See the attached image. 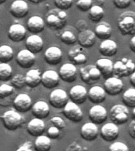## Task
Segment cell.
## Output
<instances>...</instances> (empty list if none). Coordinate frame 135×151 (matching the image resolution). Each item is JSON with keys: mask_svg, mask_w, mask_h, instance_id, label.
<instances>
[{"mask_svg": "<svg viewBox=\"0 0 135 151\" xmlns=\"http://www.w3.org/2000/svg\"><path fill=\"white\" fill-rule=\"evenodd\" d=\"M117 25L121 34L124 35H135V12L126 11L120 14Z\"/></svg>", "mask_w": 135, "mask_h": 151, "instance_id": "cell-1", "label": "cell"}, {"mask_svg": "<svg viewBox=\"0 0 135 151\" xmlns=\"http://www.w3.org/2000/svg\"><path fill=\"white\" fill-rule=\"evenodd\" d=\"M67 14L63 9L59 8L52 9L46 17V23L49 28L54 30H59L65 27L67 23Z\"/></svg>", "mask_w": 135, "mask_h": 151, "instance_id": "cell-2", "label": "cell"}, {"mask_svg": "<svg viewBox=\"0 0 135 151\" xmlns=\"http://www.w3.org/2000/svg\"><path fill=\"white\" fill-rule=\"evenodd\" d=\"M135 71V63L130 58H123L114 63L113 76L118 78L130 76Z\"/></svg>", "mask_w": 135, "mask_h": 151, "instance_id": "cell-3", "label": "cell"}, {"mask_svg": "<svg viewBox=\"0 0 135 151\" xmlns=\"http://www.w3.org/2000/svg\"><path fill=\"white\" fill-rule=\"evenodd\" d=\"M2 122L4 127L9 131H15L23 123V117L16 109H9L3 113L1 116Z\"/></svg>", "mask_w": 135, "mask_h": 151, "instance_id": "cell-4", "label": "cell"}, {"mask_svg": "<svg viewBox=\"0 0 135 151\" xmlns=\"http://www.w3.org/2000/svg\"><path fill=\"white\" fill-rule=\"evenodd\" d=\"M110 118L111 122L117 125L123 124L129 120V110L128 107L125 105L117 104L111 107L110 110Z\"/></svg>", "mask_w": 135, "mask_h": 151, "instance_id": "cell-5", "label": "cell"}, {"mask_svg": "<svg viewBox=\"0 0 135 151\" xmlns=\"http://www.w3.org/2000/svg\"><path fill=\"white\" fill-rule=\"evenodd\" d=\"M80 76L83 82L89 85L95 83L102 76L96 65H89L81 68Z\"/></svg>", "mask_w": 135, "mask_h": 151, "instance_id": "cell-6", "label": "cell"}, {"mask_svg": "<svg viewBox=\"0 0 135 151\" xmlns=\"http://www.w3.org/2000/svg\"><path fill=\"white\" fill-rule=\"evenodd\" d=\"M63 114L69 120L78 123L81 121L84 116L81 109L78 106V104L73 101H68L63 107Z\"/></svg>", "mask_w": 135, "mask_h": 151, "instance_id": "cell-7", "label": "cell"}, {"mask_svg": "<svg viewBox=\"0 0 135 151\" xmlns=\"http://www.w3.org/2000/svg\"><path fill=\"white\" fill-rule=\"evenodd\" d=\"M50 104L55 109H63L69 101V95L66 91L60 88L54 89L49 96Z\"/></svg>", "mask_w": 135, "mask_h": 151, "instance_id": "cell-8", "label": "cell"}, {"mask_svg": "<svg viewBox=\"0 0 135 151\" xmlns=\"http://www.w3.org/2000/svg\"><path fill=\"white\" fill-rule=\"evenodd\" d=\"M123 81L121 80V78L116 77V76H110L107 78L104 83V88L107 94L111 96H115L118 95L123 91Z\"/></svg>", "mask_w": 135, "mask_h": 151, "instance_id": "cell-9", "label": "cell"}, {"mask_svg": "<svg viewBox=\"0 0 135 151\" xmlns=\"http://www.w3.org/2000/svg\"><path fill=\"white\" fill-rule=\"evenodd\" d=\"M86 48L80 44L72 47L68 53L70 61L74 65H83L88 61V53Z\"/></svg>", "mask_w": 135, "mask_h": 151, "instance_id": "cell-10", "label": "cell"}, {"mask_svg": "<svg viewBox=\"0 0 135 151\" xmlns=\"http://www.w3.org/2000/svg\"><path fill=\"white\" fill-rule=\"evenodd\" d=\"M14 108L19 113H26L30 110L33 106V100L28 94L21 93L15 97L13 101Z\"/></svg>", "mask_w": 135, "mask_h": 151, "instance_id": "cell-11", "label": "cell"}, {"mask_svg": "<svg viewBox=\"0 0 135 151\" xmlns=\"http://www.w3.org/2000/svg\"><path fill=\"white\" fill-rule=\"evenodd\" d=\"M89 117L91 121L97 124H101L107 118V111L104 106L96 104L89 111Z\"/></svg>", "mask_w": 135, "mask_h": 151, "instance_id": "cell-12", "label": "cell"}, {"mask_svg": "<svg viewBox=\"0 0 135 151\" xmlns=\"http://www.w3.org/2000/svg\"><path fill=\"white\" fill-rule=\"evenodd\" d=\"M16 61L21 68H29L35 63V54L27 48L21 50L17 54Z\"/></svg>", "mask_w": 135, "mask_h": 151, "instance_id": "cell-13", "label": "cell"}, {"mask_svg": "<svg viewBox=\"0 0 135 151\" xmlns=\"http://www.w3.org/2000/svg\"><path fill=\"white\" fill-rule=\"evenodd\" d=\"M78 70L74 64L65 63L59 68V76L62 80L66 83H73L77 78Z\"/></svg>", "mask_w": 135, "mask_h": 151, "instance_id": "cell-14", "label": "cell"}, {"mask_svg": "<svg viewBox=\"0 0 135 151\" xmlns=\"http://www.w3.org/2000/svg\"><path fill=\"white\" fill-rule=\"evenodd\" d=\"M99 134L102 139L106 142H113L118 137L119 129L115 123H107L102 126Z\"/></svg>", "mask_w": 135, "mask_h": 151, "instance_id": "cell-15", "label": "cell"}, {"mask_svg": "<svg viewBox=\"0 0 135 151\" xmlns=\"http://www.w3.org/2000/svg\"><path fill=\"white\" fill-rule=\"evenodd\" d=\"M81 136L85 141H94L99 135V128L97 124L93 122L85 123L81 128Z\"/></svg>", "mask_w": 135, "mask_h": 151, "instance_id": "cell-16", "label": "cell"}, {"mask_svg": "<svg viewBox=\"0 0 135 151\" xmlns=\"http://www.w3.org/2000/svg\"><path fill=\"white\" fill-rule=\"evenodd\" d=\"M59 80L60 76L59 73L54 70L45 71L41 76V83L47 89H52L56 87L59 84Z\"/></svg>", "mask_w": 135, "mask_h": 151, "instance_id": "cell-17", "label": "cell"}, {"mask_svg": "<svg viewBox=\"0 0 135 151\" xmlns=\"http://www.w3.org/2000/svg\"><path fill=\"white\" fill-rule=\"evenodd\" d=\"M69 97L71 101L80 105L84 103L88 99V91L82 85H75L70 90Z\"/></svg>", "mask_w": 135, "mask_h": 151, "instance_id": "cell-18", "label": "cell"}, {"mask_svg": "<svg viewBox=\"0 0 135 151\" xmlns=\"http://www.w3.org/2000/svg\"><path fill=\"white\" fill-rule=\"evenodd\" d=\"M28 5L25 0H15L9 7L10 14L16 18H23L28 13Z\"/></svg>", "mask_w": 135, "mask_h": 151, "instance_id": "cell-19", "label": "cell"}, {"mask_svg": "<svg viewBox=\"0 0 135 151\" xmlns=\"http://www.w3.org/2000/svg\"><path fill=\"white\" fill-rule=\"evenodd\" d=\"M44 59L46 62L52 65H58L62 59V52L61 49L55 46L48 47L44 52Z\"/></svg>", "mask_w": 135, "mask_h": 151, "instance_id": "cell-20", "label": "cell"}, {"mask_svg": "<svg viewBox=\"0 0 135 151\" xmlns=\"http://www.w3.org/2000/svg\"><path fill=\"white\" fill-rule=\"evenodd\" d=\"M27 30L21 24H13L8 30V36L9 40L14 42H21L26 37Z\"/></svg>", "mask_w": 135, "mask_h": 151, "instance_id": "cell-21", "label": "cell"}, {"mask_svg": "<svg viewBox=\"0 0 135 151\" xmlns=\"http://www.w3.org/2000/svg\"><path fill=\"white\" fill-rule=\"evenodd\" d=\"M45 128L46 126L44 121L40 118H33L27 124V132L32 136L37 137L42 134L45 132Z\"/></svg>", "mask_w": 135, "mask_h": 151, "instance_id": "cell-22", "label": "cell"}, {"mask_svg": "<svg viewBox=\"0 0 135 151\" xmlns=\"http://www.w3.org/2000/svg\"><path fill=\"white\" fill-rule=\"evenodd\" d=\"M97 36L94 32L89 29H85L81 31L78 37V43L85 48H89L92 47L96 42Z\"/></svg>", "mask_w": 135, "mask_h": 151, "instance_id": "cell-23", "label": "cell"}, {"mask_svg": "<svg viewBox=\"0 0 135 151\" xmlns=\"http://www.w3.org/2000/svg\"><path fill=\"white\" fill-rule=\"evenodd\" d=\"M107 93L104 87L100 86H93L88 91V99L92 103L99 104L105 101Z\"/></svg>", "mask_w": 135, "mask_h": 151, "instance_id": "cell-24", "label": "cell"}, {"mask_svg": "<svg viewBox=\"0 0 135 151\" xmlns=\"http://www.w3.org/2000/svg\"><path fill=\"white\" fill-rule=\"evenodd\" d=\"M99 51L104 57H112L118 51V45L112 40H104L99 45Z\"/></svg>", "mask_w": 135, "mask_h": 151, "instance_id": "cell-25", "label": "cell"}, {"mask_svg": "<svg viewBox=\"0 0 135 151\" xmlns=\"http://www.w3.org/2000/svg\"><path fill=\"white\" fill-rule=\"evenodd\" d=\"M32 113L35 117L40 118V119H45L49 116L50 107L49 105L46 101L40 100L33 104L32 106Z\"/></svg>", "mask_w": 135, "mask_h": 151, "instance_id": "cell-26", "label": "cell"}, {"mask_svg": "<svg viewBox=\"0 0 135 151\" xmlns=\"http://www.w3.org/2000/svg\"><path fill=\"white\" fill-rule=\"evenodd\" d=\"M26 48L29 50L34 54L40 53L44 47L43 39L37 34H33L29 35L25 40Z\"/></svg>", "mask_w": 135, "mask_h": 151, "instance_id": "cell-27", "label": "cell"}, {"mask_svg": "<svg viewBox=\"0 0 135 151\" xmlns=\"http://www.w3.org/2000/svg\"><path fill=\"white\" fill-rule=\"evenodd\" d=\"M96 66L99 70L104 78H108L113 76V61L108 58H99L96 61Z\"/></svg>", "mask_w": 135, "mask_h": 151, "instance_id": "cell-28", "label": "cell"}, {"mask_svg": "<svg viewBox=\"0 0 135 151\" xmlns=\"http://www.w3.org/2000/svg\"><path fill=\"white\" fill-rule=\"evenodd\" d=\"M45 28V22L40 16L35 15L31 17L27 21V29L33 34H38L44 31Z\"/></svg>", "mask_w": 135, "mask_h": 151, "instance_id": "cell-29", "label": "cell"}, {"mask_svg": "<svg viewBox=\"0 0 135 151\" xmlns=\"http://www.w3.org/2000/svg\"><path fill=\"white\" fill-rule=\"evenodd\" d=\"M26 85L30 88H35L41 83L42 73L39 68H33L28 70L25 75Z\"/></svg>", "mask_w": 135, "mask_h": 151, "instance_id": "cell-30", "label": "cell"}, {"mask_svg": "<svg viewBox=\"0 0 135 151\" xmlns=\"http://www.w3.org/2000/svg\"><path fill=\"white\" fill-rule=\"evenodd\" d=\"M95 34L97 38L99 40H107L111 37L112 34V29H111V24L107 22H101L97 24V26L95 28Z\"/></svg>", "mask_w": 135, "mask_h": 151, "instance_id": "cell-31", "label": "cell"}, {"mask_svg": "<svg viewBox=\"0 0 135 151\" xmlns=\"http://www.w3.org/2000/svg\"><path fill=\"white\" fill-rule=\"evenodd\" d=\"M52 148V139L47 135L40 134L36 137L34 142V149L37 151H47Z\"/></svg>", "mask_w": 135, "mask_h": 151, "instance_id": "cell-32", "label": "cell"}, {"mask_svg": "<svg viewBox=\"0 0 135 151\" xmlns=\"http://www.w3.org/2000/svg\"><path fill=\"white\" fill-rule=\"evenodd\" d=\"M104 17V10L99 5L92 6L89 10V17L93 22H99Z\"/></svg>", "mask_w": 135, "mask_h": 151, "instance_id": "cell-33", "label": "cell"}, {"mask_svg": "<svg viewBox=\"0 0 135 151\" xmlns=\"http://www.w3.org/2000/svg\"><path fill=\"white\" fill-rule=\"evenodd\" d=\"M14 58V50L9 45L0 46V62H9Z\"/></svg>", "mask_w": 135, "mask_h": 151, "instance_id": "cell-34", "label": "cell"}, {"mask_svg": "<svg viewBox=\"0 0 135 151\" xmlns=\"http://www.w3.org/2000/svg\"><path fill=\"white\" fill-rule=\"evenodd\" d=\"M123 101L129 108L135 106V87L126 90L123 94Z\"/></svg>", "mask_w": 135, "mask_h": 151, "instance_id": "cell-35", "label": "cell"}, {"mask_svg": "<svg viewBox=\"0 0 135 151\" xmlns=\"http://www.w3.org/2000/svg\"><path fill=\"white\" fill-rule=\"evenodd\" d=\"M12 67L7 62H1L0 63V80L7 81L12 76Z\"/></svg>", "mask_w": 135, "mask_h": 151, "instance_id": "cell-36", "label": "cell"}, {"mask_svg": "<svg viewBox=\"0 0 135 151\" xmlns=\"http://www.w3.org/2000/svg\"><path fill=\"white\" fill-rule=\"evenodd\" d=\"M60 40L66 45H73L78 41V38L75 34L70 30L64 31L60 35Z\"/></svg>", "mask_w": 135, "mask_h": 151, "instance_id": "cell-37", "label": "cell"}, {"mask_svg": "<svg viewBox=\"0 0 135 151\" xmlns=\"http://www.w3.org/2000/svg\"><path fill=\"white\" fill-rule=\"evenodd\" d=\"M11 84L14 86V88L21 89L26 85L25 76L21 73H17L12 77Z\"/></svg>", "mask_w": 135, "mask_h": 151, "instance_id": "cell-38", "label": "cell"}, {"mask_svg": "<svg viewBox=\"0 0 135 151\" xmlns=\"http://www.w3.org/2000/svg\"><path fill=\"white\" fill-rule=\"evenodd\" d=\"M14 87L13 85L3 84L0 85V99H7L14 94Z\"/></svg>", "mask_w": 135, "mask_h": 151, "instance_id": "cell-39", "label": "cell"}, {"mask_svg": "<svg viewBox=\"0 0 135 151\" xmlns=\"http://www.w3.org/2000/svg\"><path fill=\"white\" fill-rule=\"evenodd\" d=\"M76 6L81 11H89L92 6V0H78L76 2Z\"/></svg>", "mask_w": 135, "mask_h": 151, "instance_id": "cell-40", "label": "cell"}, {"mask_svg": "<svg viewBox=\"0 0 135 151\" xmlns=\"http://www.w3.org/2000/svg\"><path fill=\"white\" fill-rule=\"evenodd\" d=\"M54 5L57 8L66 10L72 6L73 0H54Z\"/></svg>", "mask_w": 135, "mask_h": 151, "instance_id": "cell-41", "label": "cell"}, {"mask_svg": "<svg viewBox=\"0 0 135 151\" xmlns=\"http://www.w3.org/2000/svg\"><path fill=\"white\" fill-rule=\"evenodd\" d=\"M109 150L111 151H127L129 150L128 146L121 142H115L109 146Z\"/></svg>", "mask_w": 135, "mask_h": 151, "instance_id": "cell-42", "label": "cell"}, {"mask_svg": "<svg viewBox=\"0 0 135 151\" xmlns=\"http://www.w3.org/2000/svg\"><path fill=\"white\" fill-rule=\"evenodd\" d=\"M52 125H54L55 127H57L59 129H63L66 127V122L64 121V120L60 116H54L50 120Z\"/></svg>", "mask_w": 135, "mask_h": 151, "instance_id": "cell-43", "label": "cell"}, {"mask_svg": "<svg viewBox=\"0 0 135 151\" xmlns=\"http://www.w3.org/2000/svg\"><path fill=\"white\" fill-rule=\"evenodd\" d=\"M47 136L49 137L50 139H58L60 135V129L58 128L55 126H52V127H50L47 131Z\"/></svg>", "mask_w": 135, "mask_h": 151, "instance_id": "cell-44", "label": "cell"}, {"mask_svg": "<svg viewBox=\"0 0 135 151\" xmlns=\"http://www.w3.org/2000/svg\"><path fill=\"white\" fill-rule=\"evenodd\" d=\"M132 0H113L114 5L118 9H126L130 6Z\"/></svg>", "mask_w": 135, "mask_h": 151, "instance_id": "cell-45", "label": "cell"}, {"mask_svg": "<svg viewBox=\"0 0 135 151\" xmlns=\"http://www.w3.org/2000/svg\"><path fill=\"white\" fill-rule=\"evenodd\" d=\"M34 144L32 142H25L23 144H21V146L17 149V151H33L34 150Z\"/></svg>", "mask_w": 135, "mask_h": 151, "instance_id": "cell-46", "label": "cell"}, {"mask_svg": "<svg viewBox=\"0 0 135 151\" xmlns=\"http://www.w3.org/2000/svg\"><path fill=\"white\" fill-rule=\"evenodd\" d=\"M129 133L130 136L135 139V120L130 123V127H129Z\"/></svg>", "mask_w": 135, "mask_h": 151, "instance_id": "cell-47", "label": "cell"}, {"mask_svg": "<svg viewBox=\"0 0 135 151\" xmlns=\"http://www.w3.org/2000/svg\"><path fill=\"white\" fill-rule=\"evenodd\" d=\"M129 45H130V50H131L134 53H135V35H134V36L130 39Z\"/></svg>", "mask_w": 135, "mask_h": 151, "instance_id": "cell-48", "label": "cell"}, {"mask_svg": "<svg viewBox=\"0 0 135 151\" xmlns=\"http://www.w3.org/2000/svg\"><path fill=\"white\" fill-rule=\"evenodd\" d=\"M130 82L133 87H135V71L130 76Z\"/></svg>", "mask_w": 135, "mask_h": 151, "instance_id": "cell-49", "label": "cell"}, {"mask_svg": "<svg viewBox=\"0 0 135 151\" xmlns=\"http://www.w3.org/2000/svg\"><path fill=\"white\" fill-rule=\"evenodd\" d=\"M31 2H33L34 4H39V3H41V2H44L45 0H29Z\"/></svg>", "mask_w": 135, "mask_h": 151, "instance_id": "cell-50", "label": "cell"}, {"mask_svg": "<svg viewBox=\"0 0 135 151\" xmlns=\"http://www.w3.org/2000/svg\"><path fill=\"white\" fill-rule=\"evenodd\" d=\"M132 116H133V117H134L135 119V106H134V109H133Z\"/></svg>", "mask_w": 135, "mask_h": 151, "instance_id": "cell-51", "label": "cell"}, {"mask_svg": "<svg viewBox=\"0 0 135 151\" xmlns=\"http://www.w3.org/2000/svg\"><path fill=\"white\" fill-rule=\"evenodd\" d=\"M6 2H7V0H0V5L3 4V3H5Z\"/></svg>", "mask_w": 135, "mask_h": 151, "instance_id": "cell-52", "label": "cell"}, {"mask_svg": "<svg viewBox=\"0 0 135 151\" xmlns=\"http://www.w3.org/2000/svg\"><path fill=\"white\" fill-rule=\"evenodd\" d=\"M134 2H135V0H134Z\"/></svg>", "mask_w": 135, "mask_h": 151, "instance_id": "cell-53", "label": "cell"}]
</instances>
